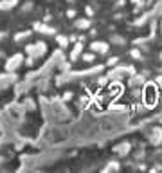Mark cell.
Masks as SVG:
<instances>
[{
  "mask_svg": "<svg viewBox=\"0 0 162 173\" xmlns=\"http://www.w3.org/2000/svg\"><path fill=\"white\" fill-rule=\"evenodd\" d=\"M144 99L148 106H153L155 99H157V90H155V85H148L144 88Z\"/></svg>",
  "mask_w": 162,
  "mask_h": 173,
  "instance_id": "cell-1",
  "label": "cell"
},
{
  "mask_svg": "<svg viewBox=\"0 0 162 173\" xmlns=\"http://www.w3.org/2000/svg\"><path fill=\"white\" fill-rule=\"evenodd\" d=\"M22 54H15L13 58H9L7 63H6V70H9V72H13V70H16L18 67H20V63H22Z\"/></svg>",
  "mask_w": 162,
  "mask_h": 173,
  "instance_id": "cell-2",
  "label": "cell"
},
{
  "mask_svg": "<svg viewBox=\"0 0 162 173\" xmlns=\"http://www.w3.org/2000/svg\"><path fill=\"white\" fill-rule=\"evenodd\" d=\"M92 51L95 52H106L108 51V43H104V42H92Z\"/></svg>",
  "mask_w": 162,
  "mask_h": 173,
  "instance_id": "cell-3",
  "label": "cell"
},
{
  "mask_svg": "<svg viewBox=\"0 0 162 173\" xmlns=\"http://www.w3.org/2000/svg\"><path fill=\"white\" fill-rule=\"evenodd\" d=\"M34 27H36V31L45 33V35H54V33H56L54 29H51V27H47V26H42V24H34Z\"/></svg>",
  "mask_w": 162,
  "mask_h": 173,
  "instance_id": "cell-4",
  "label": "cell"
},
{
  "mask_svg": "<svg viewBox=\"0 0 162 173\" xmlns=\"http://www.w3.org/2000/svg\"><path fill=\"white\" fill-rule=\"evenodd\" d=\"M18 4V0H4V2H0V9H9V7H13V6H16Z\"/></svg>",
  "mask_w": 162,
  "mask_h": 173,
  "instance_id": "cell-5",
  "label": "cell"
},
{
  "mask_svg": "<svg viewBox=\"0 0 162 173\" xmlns=\"http://www.w3.org/2000/svg\"><path fill=\"white\" fill-rule=\"evenodd\" d=\"M81 49H83V45H81V42H77L76 47H74V51H72V54H70V60H72V61L77 60V54L81 52Z\"/></svg>",
  "mask_w": 162,
  "mask_h": 173,
  "instance_id": "cell-6",
  "label": "cell"
},
{
  "mask_svg": "<svg viewBox=\"0 0 162 173\" xmlns=\"http://www.w3.org/2000/svg\"><path fill=\"white\" fill-rule=\"evenodd\" d=\"M76 27H77V29H83V31H85V29H88V27H90V22H88L86 18H83V20H77V22H76Z\"/></svg>",
  "mask_w": 162,
  "mask_h": 173,
  "instance_id": "cell-7",
  "label": "cell"
},
{
  "mask_svg": "<svg viewBox=\"0 0 162 173\" xmlns=\"http://www.w3.org/2000/svg\"><path fill=\"white\" fill-rule=\"evenodd\" d=\"M56 42H58V43H60V47H67V45H68V38H67V36H58V38H56Z\"/></svg>",
  "mask_w": 162,
  "mask_h": 173,
  "instance_id": "cell-8",
  "label": "cell"
},
{
  "mask_svg": "<svg viewBox=\"0 0 162 173\" xmlns=\"http://www.w3.org/2000/svg\"><path fill=\"white\" fill-rule=\"evenodd\" d=\"M83 60L85 61H88V63H90V61H94V54H92V52H88V54H83Z\"/></svg>",
  "mask_w": 162,
  "mask_h": 173,
  "instance_id": "cell-9",
  "label": "cell"
},
{
  "mask_svg": "<svg viewBox=\"0 0 162 173\" xmlns=\"http://www.w3.org/2000/svg\"><path fill=\"white\" fill-rule=\"evenodd\" d=\"M132 58H135V60H139V58H141V52L137 51V49H133V51H132Z\"/></svg>",
  "mask_w": 162,
  "mask_h": 173,
  "instance_id": "cell-10",
  "label": "cell"
},
{
  "mask_svg": "<svg viewBox=\"0 0 162 173\" xmlns=\"http://www.w3.org/2000/svg\"><path fill=\"white\" fill-rule=\"evenodd\" d=\"M67 16L68 18H74V16H76V11H74V9H68V11H67Z\"/></svg>",
  "mask_w": 162,
  "mask_h": 173,
  "instance_id": "cell-11",
  "label": "cell"
},
{
  "mask_svg": "<svg viewBox=\"0 0 162 173\" xmlns=\"http://www.w3.org/2000/svg\"><path fill=\"white\" fill-rule=\"evenodd\" d=\"M85 13H86V16H92V15H94L92 7H85Z\"/></svg>",
  "mask_w": 162,
  "mask_h": 173,
  "instance_id": "cell-12",
  "label": "cell"
},
{
  "mask_svg": "<svg viewBox=\"0 0 162 173\" xmlns=\"http://www.w3.org/2000/svg\"><path fill=\"white\" fill-rule=\"evenodd\" d=\"M117 61H119V60H117V56H115V58H110V61H108V63H110V65H115Z\"/></svg>",
  "mask_w": 162,
  "mask_h": 173,
  "instance_id": "cell-13",
  "label": "cell"
},
{
  "mask_svg": "<svg viewBox=\"0 0 162 173\" xmlns=\"http://www.w3.org/2000/svg\"><path fill=\"white\" fill-rule=\"evenodd\" d=\"M157 83H160V85H162V76H159V78H157Z\"/></svg>",
  "mask_w": 162,
  "mask_h": 173,
  "instance_id": "cell-14",
  "label": "cell"
},
{
  "mask_svg": "<svg viewBox=\"0 0 162 173\" xmlns=\"http://www.w3.org/2000/svg\"><path fill=\"white\" fill-rule=\"evenodd\" d=\"M2 38H4V33H0V40H2Z\"/></svg>",
  "mask_w": 162,
  "mask_h": 173,
  "instance_id": "cell-15",
  "label": "cell"
}]
</instances>
